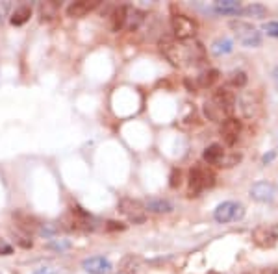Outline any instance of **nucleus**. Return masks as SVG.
<instances>
[{
	"label": "nucleus",
	"mask_w": 278,
	"mask_h": 274,
	"mask_svg": "<svg viewBox=\"0 0 278 274\" xmlns=\"http://www.w3.org/2000/svg\"><path fill=\"white\" fill-rule=\"evenodd\" d=\"M239 134H241V120H238L236 117H228L221 122V137L228 146L238 143Z\"/></svg>",
	"instance_id": "obj_9"
},
{
	"label": "nucleus",
	"mask_w": 278,
	"mask_h": 274,
	"mask_svg": "<svg viewBox=\"0 0 278 274\" xmlns=\"http://www.w3.org/2000/svg\"><path fill=\"white\" fill-rule=\"evenodd\" d=\"M215 185V175L208 165L197 163L189 170V196H199L202 191Z\"/></svg>",
	"instance_id": "obj_2"
},
{
	"label": "nucleus",
	"mask_w": 278,
	"mask_h": 274,
	"mask_svg": "<svg viewBox=\"0 0 278 274\" xmlns=\"http://www.w3.org/2000/svg\"><path fill=\"white\" fill-rule=\"evenodd\" d=\"M171 28H173V37L178 41H189L197 35L199 26L191 17L188 15H173L171 19Z\"/></svg>",
	"instance_id": "obj_5"
},
{
	"label": "nucleus",
	"mask_w": 278,
	"mask_h": 274,
	"mask_svg": "<svg viewBox=\"0 0 278 274\" xmlns=\"http://www.w3.org/2000/svg\"><path fill=\"white\" fill-rule=\"evenodd\" d=\"M34 274H58V270L54 267H39L34 270Z\"/></svg>",
	"instance_id": "obj_36"
},
{
	"label": "nucleus",
	"mask_w": 278,
	"mask_h": 274,
	"mask_svg": "<svg viewBox=\"0 0 278 274\" xmlns=\"http://www.w3.org/2000/svg\"><path fill=\"white\" fill-rule=\"evenodd\" d=\"M228 82H230V85H234V87L241 89V87H245V85H247V82H248L247 72H245V70H234V72H230Z\"/></svg>",
	"instance_id": "obj_25"
},
{
	"label": "nucleus",
	"mask_w": 278,
	"mask_h": 274,
	"mask_svg": "<svg viewBox=\"0 0 278 274\" xmlns=\"http://www.w3.org/2000/svg\"><path fill=\"white\" fill-rule=\"evenodd\" d=\"M15 243L19 244V246H22V248H32V246H34V241L28 239L26 235H15Z\"/></svg>",
	"instance_id": "obj_31"
},
{
	"label": "nucleus",
	"mask_w": 278,
	"mask_h": 274,
	"mask_svg": "<svg viewBox=\"0 0 278 274\" xmlns=\"http://www.w3.org/2000/svg\"><path fill=\"white\" fill-rule=\"evenodd\" d=\"M263 32H265L269 37H274V39H278V22H276V20L265 22V24H263Z\"/></svg>",
	"instance_id": "obj_28"
},
{
	"label": "nucleus",
	"mask_w": 278,
	"mask_h": 274,
	"mask_svg": "<svg viewBox=\"0 0 278 274\" xmlns=\"http://www.w3.org/2000/svg\"><path fill=\"white\" fill-rule=\"evenodd\" d=\"M82 269L89 274H108L111 270V263L104 256H91L82 261Z\"/></svg>",
	"instance_id": "obj_11"
},
{
	"label": "nucleus",
	"mask_w": 278,
	"mask_h": 274,
	"mask_svg": "<svg viewBox=\"0 0 278 274\" xmlns=\"http://www.w3.org/2000/svg\"><path fill=\"white\" fill-rule=\"evenodd\" d=\"M217 80H219V70L208 69L199 76V85L200 87H212Z\"/></svg>",
	"instance_id": "obj_24"
},
{
	"label": "nucleus",
	"mask_w": 278,
	"mask_h": 274,
	"mask_svg": "<svg viewBox=\"0 0 278 274\" xmlns=\"http://www.w3.org/2000/svg\"><path fill=\"white\" fill-rule=\"evenodd\" d=\"M10 10H11L10 2H0V20H2L6 15H8V13H10Z\"/></svg>",
	"instance_id": "obj_34"
},
{
	"label": "nucleus",
	"mask_w": 278,
	"mask_h": 274,
	"mask_svg": "<svg viewBox=\"0 0 278 274\" xmlns=\"http://www.w3.org/2000/svg\"><path fill=\"white\" fill-rule=\"evenodd\" d=\"M245 217V206L241 202H234V200H226L223 204H219L214 211V219L219 225H228V222H236Z\"/></svg>",
	"instance_id": "obj_4"
},
{
	"label": "nucleus",
	"mask_w": 278,
	"mask_h": 274,
	"mask_svg": "<svg viewBox=\"0 0 278 274\" xmlns=\"http://www.w3.org/2000/svg\"><path fill=\"white\" fill-rule=\"evenodd\" d=\"M212 11L217 15H239L241 4L238 0H217L212 6Z\"/></svg>",
	"instance_id": "obj_15"
},
{
	"label": "nucleus",
	"mask_w": 278,
	"mask_h": 274,
	"mask_svg": "<svg viewBox=\"0 0 278 274\" xmlns=\"http://www.w3.org/2000/svg\"><path fill=\"white\" fill-rule=\"evenodd\" d=\"M158 46L159 52L165 56V60L171 61V65L174 67H186V65L204 61V48L199 41L184 43V41L174 39L173 35H164L158 41Z\"/></svg>",
	"instance_id": "obj_1"
},
{
	"label": "nucleus",
	"mask_w": 278,
	"mask_h": 274,
	"mask_svg": "<svg viewBox=\"0 0 278 274\" xmlns=\"http://www.w3.org/2000/svg\"><path fill=\"white\" fill-rule=\"evenodd\" d=\"M60 2L56 0H49V2H41L39 4V17L41 20H52L60 13Z\"/></svg>",
	"instance_id": "obj_20"
},
{
	"label": "nucleus",
	"mask_w": 278,
	"mask_h": 274,
	"mask_svg": "<svg viewBox=\"0 0 278 274\" xmlns=\"http://www.w3.org/2000/svg\"><path fill=\"white\" fill-rule=\"evenodd\" d=\"M141 265H143V259L139 258V256L128 254V256H124V258L121 259L119 270L123 274H134V272H137V270L141 269Z\"/></svg>",
	"instance_id": "obj_18"
},
{
	"label": "nucleus",
	"mask_w": 278,
	"mask_h": 274,
	"mask_svg": "<svg viewBox=\"0 0 278 274\" xmlns=\"http://www.w3.org/2000/svg\"><path fill=\"white\" fill-rule=\"evenodd\" d=\"M171 182L169 185L173 187V189H176L180 184H182V172H180V169H173V172H171Z\"/></svg>",
	"instance_id": "obj_30"
},
{
	"label": "nucleus",
	"mask_w": 278,
	"mask_h": 274,
	"mask_svg": "<svg viewBox=\"0 0 278 274\" xmlns=\"http://www.w3.org/2000/svg\"><path fill=\"white\" fill-rule=\"evenodd\" d=\"M119 211L124 213L128 217L132 222H143L145 220V206L139 202V200L130 198V196H124V198L119 200Z\"/></svg>",
	"instance_id": "obj_6"
},
{
	"label": "nucleus",
	"mask_w": 278,
	"mask_h": 274,
	"mask_svg": "<svg viewBox=\"0 0 278 274\" xmlns=\"http://www.w3.org/2000/svg\"><path fill=\"white\" fill-rule=\"evenodd\" d=\"M212 100L224 111L226 117H230L234 113V110H236V95L228 87H219L214 93V96H212Z\"/></svg>",
	"instance_id": "obj_10"
},
{
	"label": "nucleus",
	"mask_w": 278,
	"mask_h": 274,
	"mask_svg": "<svg viewBox=\"0 0 278 274\" xmlns=\"http://www.w3.org/2000/svg\"><path fill=\"white\" fill-rule=\"evenodd\" d=\"M11 219L13 222L17 225V228L26 232V234H34V232H39L41 228V222L37 220V217H34L32 213L28 211H22V210H15L11 213Z\"/></svg>",
	"instance_id": "obj_8"
},
{
	"label": "nucleus",
	"mask_w": 278,
	"mask_h": 274,
	"mask_svg": "<svg viewBox=\"0 0 278 274\" xmlns=\"http://www.w3.org/2000/svg\"><path fill=\"white\" fill-rule=\"evenodd\" d=\"M274 160V152H269V154H265L262 158V161H263V165H267V163H271V161Z\"/></svg>",
	"instance_id": "obj_37"
},
{
	"label": "nucleus",
	"mask_w": 278,
	"mask_h": 274,
	"mask_svg": "<svg viewBox=\"0 0 278 274\" xmlns=\"http://www.w3.org/2000/svg\"><path fill=\"white\" fill-rule=\"evenodd\" d=\"M30 17H32V8H30V6H19V8H15V10L11 11L10 22L13 26H22V24H26V22L30 20Z\"/></svg>",
	"instance_id": "obj_21"
},
{
	"label": "nucleus",
	"mask_w": 278,
	"mask_h": 274,
	"mask_svg": "<svg viewBox=\"0 0 278 274\" xmlns=\"http://www.w3.org/2000/svg\"><path fill=\"white\" fill-rule=\"evenodd\" d=\"M241 110H243L245 117H254V115L258 113V102H248L247 95L241 96Z\"/></svg>",
	"instance_id": "obj_27"
},
{
	"label": "nucleus",
	"mask_w": 278,
	"mask_h": 274,
	"mask_svg": "<svg viewBox=\"0 0 278 274\" xmlns=\"http://www.w3.org/2000/svg\"><path fill=\"white\" fill-rule=\"evenodd\" d=\"M224 158V150L221 145H217V143H214V145L206 146V150H204L202 154V160L206 161L208 165H221V161H223Z\"/></svg>",
	"instance_id": "obj_17"
},
{
	"label": "nucleus",
	"mask_w": 278,
	"mask_h": 274,
	"mask_svg": "<svg viewBox=\"0 0 278 274\" xmlns=\"http://www.w3.org/2000/svg\"><path fill=\"white\" fill-rule=\"evenodd\" d=\"M99 6L97 0H78V2H71L67 6V15L73 19H80V17L87 15L89 11H93Z\"/></svg>",
	"instance_id": "obj_13"
},
{
	"label": "nucleus",
	"mask_w": 278,
	"mask_h": 274,
	"mask_svg": "<svg viewBox=\"0 0 278 274\" xmlns=\"http://www.w3.org/2000/svg\"><path fill=\"white\" fill-rule=\"evenodd\" d=\"M126 19H128V8L126 6H117L111 15H109V28L111 32H119L126 26Z\"/></svg>",
	"instance_id": "obj_16"
},
{
	"label": "nucleus",
	"mask_w": 278,
	"mask_h": 274,
	"mask_svg": "<svg viewBox=\"0 0 278 274\" xmlns=\"http://www.w3.org/2000/svg\"><path fill=\"white\" fill-rule=\"evenodd\" d=\"M241 161V154H230V156H224L223 161L219 167H234V165H238Z\"/></svg>",
	"instance_id": "obj_29"
},
{
	"label": "nucleus",
	"mask_w": 278,
	"mask_h": 274,
	"mask_svg": "<svg viewBox=\"0 0 278 274\" xmlns=\"http://www.w3.org/2000/svg\"><path fill=\"white\" fill-rule=\"evenodd\" d=\"M267 13V8L263 4H248L245 8H241V11H239L241 17H250V19H265Z\"/></svg>",
	"instance_id": "obj_23"
},
{
	"label": "nucleus",
	"mask_w": 278,
	"mask_h": 274,
	"mask_svg": "<svg viewBox=\"0 0 278 274\" xmlns=\"http://www.w3.org/2000/svg\"><path fill=\"white\" fill-rule=\"evenodd\" d=\"M145 210L150 211V213H171L174 210V206L171 200L167 198H159V196H152V198H147L145 202Z\"/></svg>",
	"instance_id": "obj_14"
},
{
	"label": "nucleus",
	"mask_w": 278,
	"mask_h": 274,
	"mask_svg": "<svg viewBox=\"0 0 278 274\" xmlns=\"http://www.w3.org/2000/svg\"><path fill=\"white\" fill-rule=\"evenodd\" d=\"M252 241L262 248H273L278 241V230L274 226H258L252 232Z\"/></svg>",
	"instance_id": "obj_7"
},
{
	"label": "nucleus",
	"mask_w": 278,
	"mask_h": 274,
	"mask_svg": "<svg viewBox=\"0 0 278 274\" xmlns=\"http://www.w3.org/2000/svg\"><path fill=\"white\" fill-rule=\"evenodd\" d=\"M273 82H274V85H276V89H278V67H274V69H273Z\"/></svg>",
	"instance_id": "obj_38"
},
{
	"label": "nucleus",
	"mask_w": 278,
	"mask_h": 274,
	"mask_svg": "<svg viewBox=\"0 0 278 274\" xmlns=\"http://www.w3.org/2000/svg\"><path fill=\"white\" fill-rule=\"evenodd\" d=\"M49 248L60 250V252H63V250L71 248V243H69V241H52V243L49 244Z\"/></svg>",
	"instance_id": "obj_32"
},
{
	"label": "nucleus",
	"mask_w": 278,
	"mask_h": 274,
	"mask_svg": "<svg viewBox=\"0 0 278 274\" xmlns=\"http://www.w3.org/2000/svg\"><path fill=\"white\" fill-rule=\"evenodd\" d=\"M230 28L234 30L238 41L247 48H258L262 45V32L245 20H230Z\"/></svg>",
	"instance_id": "obj_3"
},
{
	"label": "nucleus",
	"mask_w": 278,
	"mask_h": 274,
	"mask_svg": "<svg viewBox=\"0 0 278 274\" xmlns=\"http://www.w3.org/2000/svg\"><path fill=\"white\" fill-rule=\"evenodd\" d=\"M210 50H212V54L217 56V58L226 56L234 50V41L230 39V37H219V39H215L214 43H212Z\"/></svg>",
	"instance_id": "obj_19"
},
{
	"label": "nucleus",
	"mask_w": 278,
	"mask_h": 274,
	"mask_svg": "<svg viewBox=\"0 0 278 274\" xmlns=\"http://www.w3.org/2000/svg\"><path fill=\"white\" fill-rule=\"evenodd\" d=\"M126 226L123 225V222H115V220H109L108 225H106V230L108 232H115V230H124Z\"/></svg>",
	"instance_id": "obj_33"
},
{
	"label": "nucleus",
	"mask_w": 278,
	"mask_h": 274,
	"mask_svg": "<svg viewBox=\"0 0 278 274\" xmlns=\"http://www.w3.org/2000/svg\"><path fill=\"white\" fill-rule=\"evenodd\" d=\"M11 252H13V248H11L10 244L4 243V241H0V256H10Z\"/></svg>",
	"instance_id": "obj_35"
},
{
	"label": "nucleus",
	"mask_w": 278,
	"mask_h": 274,
	"mask_svg": "<svg viewBox=\"0 0 278 274\" xmlns=\"http://www.w3.org/2000/svg\"><path fill=\"white\" fill-rule=\"evenodd\" d=\"M204 115L208 117V120H214V122H223L224 119H228V117L224 115V111L221 110L212 98L204 104Z\"/></svg>",
	"instance_id": "obj_22"
},
{
	"label": "nucleus",
	"mask_w": 278,
	"mask_h": 274,
	"mask_svg": "<svg viewBox=\"0 0 278 274\" xmlns=\"http://www.w3.org/2000/svg\"><path fill=\"white\" fill-rule=\"evenodd\" d=\"M250 196H252L256 202H271L274 198V187L271 182H256V184L250 187Z\"/></svg>",
	"instance_id": "obj_12"
},
{
	"label": "nucleus",
	"mask_w": 278,
	"mask_h": 274,
	"mask_svg": "<svg viewBox=\"0 0 278 274\" xmlns=\"http://www.w3.org/2000/svg\"><path fill=\"white\" fill-rule=\"evenodd\" d=\"M143 20H145V17H143V13H141V11H137V10L128 11V19H126V24H128V28L132 32L137 30L139 24H141Z\"/></svg>",
	"instance_id": "obj_26"
}]
</instances>
